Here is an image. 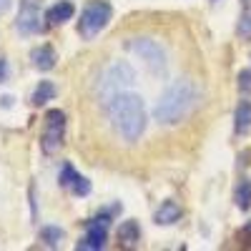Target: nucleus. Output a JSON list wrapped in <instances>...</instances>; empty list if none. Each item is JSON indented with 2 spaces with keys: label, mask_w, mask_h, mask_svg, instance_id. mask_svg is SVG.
Masks as SVG:
<instances>
[{
  "label": "nucleus",
  "mask_w": 251,
  "mask_h": 251,
  "mask_svg": "<svg viewBox=\"0 0 251 251\" xmlns=\"http://www.w3.org/2000/svg\"><path fill=\"white\" fill-rule=\"evenodd\" d=\"M63 136H66V113L60 108H53L46 113V128H43V136H40L43 153H48V156L58 153L63 146Z\"/></svg>",
  "instance_id": "nucleus-5"
},
{
  "label": "nucleus",
  "mask_w": 251,
  "mask_h": 251,
  "mask_svg": "<svg viewBox=\"0 0 251 251\" xmlns=\"http://www.w3.org/2000/svg\"><path fill=\"white\" fill-rule=\"evenodd\" d=\"M71 191H73L75 196H88V194H91V181L83 178V176H78V178L73 181V186H71Z\"/></svg>",
  "instance_id": "nucleus-18"
},
{
  "label": "nucleus",
  "mask_w": 251,
  "mask_h": 251,
  "mask_svg": "<svg viewBox=\"0 0 251 251\" xmlns=\"http://www.w3.org/2000/svg\"><path fill=\"white\" fill-rule=\"evenodd\" d=\"M73 13H75V8H73L71 0H60V3H55V5L46 13V20H48L50 25H60V23H66V20H71Z\"/></svg>",
  "instance_id": "nucleus-9"
},
{
  "label": "nucleus",
  "mask_w": 251,
  "mask_h": 251,
  "mask_svg": "<svg viewBox=\"0 0 251 251\" xmlns=\"http://www.w3.org/2000/svg\"><path fill=\"white\" fill-rule=\"evenodd\" d=\"M234 128L239 136H246L251 131V103L249 100H241L236 106V113H234Z\"/></svg>",
  "instance_id": "nucleus-12"
},
{
  "label": "nucleus",
  "mask_w": 251,
  "mask_h": 251,
  "mask_svg": "<svg viewBox=\"0 0 251 251\" xmlns=\"http://www.w3.org/2000/svg\"><path fill=\"white\" fill-rule=\"evenodd\" d=\"M239 88L246 93V91H251V71H241L239 73Z\"/></svg>",
  "instance_id": "nucleus-20"
},
{
  "label": "nucleus",
  "mask_w": 251,
  "mask_h": 251,
  "mask_svg": "<svg viewBox=\"0 0 251 251\" xmlns=\"http://www.w3.org/2000/svg\"><path fill=\"white\" fill-rule=\"evenodd\" d=\"M8 5H10V0H0V13H5Z\"/></svg>",
  "instance_id": "nucleus-22"
},
{
  "label": "nucleus",
  "mask_w": 251,
  "mask_h": 251,
  "mask_svg": "<svg viewBox=\"0 0 251 251\" xmlns=\"http://www.w3.org/2000/svg\"><path fill=\"white\" fill-rule=\"evenodd\" d=\"M30 60H33V66L38 68V71H53L55 68V50L50 48V46H40V48H35L33 53H30Z\"/></svg>",
  "instance_id": "nucleus-10"
},
{
  "label": "nucleus",
  "mask_w": 251,
  "mask_h": 251,
  "mask_svg": "<svg viewBox=\"0 0 251 251\" xmlns=\"http://www.w3.org/2000/svg\"><path fill=\"white\" fill-rule=\"evenodd\" d=\"M5 73H8V66H5V60H3V58H0V80H3V78H5Z\"/></svg>",
  "instance_id": "nucleus-21"
},
{
  "label": "nucleus",
  "mask_w": 251,
  "mask_h": 251,
  "mask_svg": "<svg viewBox=\"0 0 251 251\" xmlns=\"http://www.w3.org/2000/svg\"><path fill=\"white\" fill-rule=\"evenodd\" d=\"M15 30L20 35H33L40 30V8L38 0H20V13L15 20Z\"/></svg>",
  "instance_id": "nucleus-8"
},
{
  "label": "nucleus",
  "mask_w": 251,
  "mask_h": 251,
  "mask_svg": "<svg viewBox=\"0 0 251 251\" xmlns=\"http://www.w3.org/2000/svg\"><path fill=\"white\" fill-rule=\"evenodd\" d=\"M131 53H136L146 66H149L151 73H163L166 71V53L163 48L151 38H133L128 43Z\"/></svg>",
  "instance_id": "nucleus-6"
},
{
  "label": "nucleus",
  "mask_w": 251,
  "mask_h": 251,
  "mask_svg": "<svg viewBox=\"0 0 251 251\" xmlns=\"http://www.w3.org/2000/svg\"><path fill=\"white\" fill-rule=\"evenodd\" d=\"M75 178H78V174H75V169H73V166H71V163H63V169H60V176H58L60 186H63V188H71Z\"/></svg>",
  "instance_id": "nucleus-17"
},
{
  "label": "nucleus",
  "mask_w": 251,
  "mask_h": 251,
  "mask_svg": "<svg viewBox=\"0 0 251 251\" xmlns=\"http://www.w3.org/2000/svg\"><path fill=\"white\" fill-rule=\"evenodd\" d=\"M133 80H136V71L128 66V63H113V66L106 71V75H103V80H100L103 103L108 106V103L113 100V96H118L123 88L133 86Z\"/></svg>",
  "instance_id": "nucleus-4"
},
{
  "label": "nucleus",
  "mask_w": 251,
  "mask_h": 251,
  "mask_svg": "<svg viewBox=\"0 0 251 251\" xmlns=\"http://www.w3.org/2000/svg\"><path fill=\"white\" fill-rule=\"evenodd\" d=\"M239 35H241V40H251V13L241 15V20H239Z\"/></svg>",
  "instance_id": "nucleus-19"
},
{
  "label": "nucleus",
  "mask_w": 251,
  "mask_h": 251,
  "mask_svg": "<svg viewBox=\"0 0 251 251\" xmlns=\"http://www.w3.org/2000/svg\"><path fill=\"white\" fill-rule=\"evenodd\" d=\"M138 239H141V228H138V224H136L133 219L123 221V224L118 226V241H121V244H126V246H133Z\"/></svg>",
  "instance_id": "nucleus-13"
},
{
  "label": "nucleus",
  "mask_w": 251,
  "mask_h": 251,
  "mask_svg": "<svg viewBox=\"0 0 251 251\" xmlns=\"http://www.w3.org/2000/svg\"><path fill=\"white\" fill-rule=\"evenodd\" d=\"M234 201H236V206L241 208V211H249V206H251V183L246 178H241V183L236 186Z\"/></svg>",
  "instance_id": "nucleus-16"
},
{
  "label": "nucleus",
  "mask_w": 251,
  "mask_h": 251,
  "mask_svg": "<svg viewBox=\"0 0 251 251\" xmlns=\"http://www.w3.org/2000/svg\"><path fill=\"white\" fill-rule=\"evenodd\" d=\"M196 103H199V88L191 80L178 78L161 93L156 108H153V118L163 126H174L191 113Z\"/></svg>",
  "instance_id": "nucleus-2"
},
{
  "label": "nucleus",
  "mask_w": 251,
  "mask_h": 251,
  "mask_svg": "<svg viewBox=\"0 0 251 251\" xmlns=\"http://www.w3.org/2000/svg\"><path fill=\"white\" fill-rule=\"evenodd\" d=\"M108 116L116 133L128 143L138 141L146 131V108L138 93L121 91L118 96H113V100L108 103Z\"/></svg>",
  "instance_id": "nucleus-1"
},
{
  "label": "nucleus",
  "mask_w": 251,
  "mask_h": 251,
  "mask_svg": "<svg viewBox=\"0 0 251 251\" xmlns=\"http://www.w3.org/2000/svg\"><path fill=\"white\" fill-rule=\"evenodd\" d=\"M63 236H66V231H63L60 226H43L40 234H38V241L43 246H48V249H55V246H60Z\"/></svg>",
  "instance_id": "nucleus-14"
},
{
  "label": "nucleus",
  "mask_w": 251,
  "mask_h": 251,
  "mask_svg": "<svg viewBox=\"0 0 251 251\" xmlns=\"http://www.w3.org/2000/svg\"><path fill=\"white\" fill-rule=\"evenodd\" d=\"M55 86H53V83L50 80H40V86L33 91V106H43V103H48V100H53L55 98Z\"/></svg>",
  "instance_id": "nucleus-15"
},
{
  "label": "nucleus",
  "mask_w": 251,
  "mask_h": 251,
  "mask_svg": "<svg viewBox=\"0 0 251 251\" xmlns=\"http://www.w3.org/2000/svg\"><path fill=\"white\" fill-rule=\"evenodd\" d=\"M111 18H113V8H111L108 0H91V3L83 8V13H80V23H78L80 38L93 40L103 28L111 23Z\"/></svg>",
  "instance_id": "nucleus-3"
},
{
  "label": "nucleus",
  "mask_w": 251,
  "mask_h": 251,
  "mask_svg": "<svg viewBox=\"0 0 251 251\" xmlns=\"http://www.w3.org/2000/svg\"><path fill=\"white\" fill-rule=\"evenodd\" d=\"M181 219V206L176 201H163L156 211V224L158 226H171Z\"/></svg>",
  "instance_id": "nucleus-11"
},
{
  "label": "nucleus",
  "mask_w": 251,
  "mask_h": 251,
  "mask_svg": "<svg viewBox=\"0 0 251 251\" xmlns=\"http://www.w3.org/2000/svg\"><path fill=\"white\" fill-rule=\"evenodd\" d=\"M108 224H111V216L103 214V216H96L86 224V239L78 241L75 249H86V251H98L106 246V239H108Z\"/></svg>",
  "instance_id": "nucleus-7"
}]
</instances>
